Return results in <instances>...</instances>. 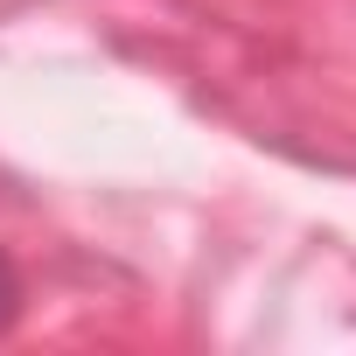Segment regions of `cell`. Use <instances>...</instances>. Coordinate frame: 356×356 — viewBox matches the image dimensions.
Wrapping results in <instances>:
<instances>
[{"instance_id":"obj_1","label":"cell","mask_w":356,"mask_h":356,"mask_svg":"<svg viewBox=\"0 0 356 356\" xmlns=\"http://www.w3.org/2000/svg\"><path fill=\"white\" fill-rule=\"evenodd\" d=\"M15 300H22V280H15V266L0 259V328L15 321Z\"/></svg>"}]
</instances>
